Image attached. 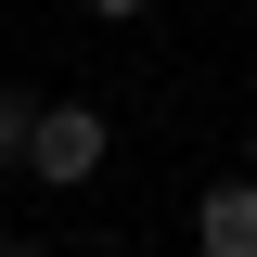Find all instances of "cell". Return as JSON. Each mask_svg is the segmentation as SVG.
Segmentation results:
<instances>
[{
	"label": "cell",
	"mask_w": 257,
	"mask_h": 257,
	"mask_svg": "<svg viewBox=\"0 0 257 257\" xmlns=\"http://www.w3.org/2000/svg\"><path fill=\"white\" fill-rule=\"evenodd\" d=\"M77 13H90V26H142L155 0H77Z\"/></svg>",
	"instance_id": "4"
},
{
	"label": "cell",
	"mask_w": 257,
	"mask_h": 257,
	"mask_svg": "<svg viewBox=\"0 0 257 257\" xmlns=\"http://www.w3.org/2000/svg\"><path fill=\"white\" fill-rule=\"evenodd\" d=\"M0 257H52V244H0Z\"/></svg>",
	"instance_id": "6"
},
{
	"label": "cell",
	"mask_w": 257,
	"mask_h": 257,
	"mask_svg": "<svg viewBox=\"0 0 257 257\" xmlns=\"http://www.w3.org/2000/svg\"><path fill=\"white\" fill-rule=\"evenodd\" d=\"M26 142H39V103L0 77V167H26Z\"/></svg>",
	"instance_id": "3"
},
{
	"label": "cell",
	"mask_w": 257,
	"mask_h": 257,
	"mask_svg": "<svg viewBox=\"0 0 257 257\" xmlns=\"http://www.w3.org/2000/svg\"><path fill=\"white\" fill-rule=\"evenodd\" d=\"M193 257H257V180H206L193 193Z\"/></svg>",
	"instance_id": "2"
},
{
	"label": "cell",
	"mask_w": 257,
	"mask_h": 257,
	"mask_svg": "<svg viewBox=\"0 0 257 257\" xmlns=\"http://www.w3.org/2000/svg\"><path fill=\"white\" fill-rule=\"evenodd\" d=\"M244 180H257V116H244Z\"/></svg>",
	"instance_id": "5"
},
{
	"label": "cell",
	"mask_w": 257,
	"mask_h": 257,
	"mask_svg": "<svg viewBox=\"0 0 257 257\" xmlns=\"http://www.w3.org/2000/svg\"><path fill=\"white\" fill-rule=\"evenodd\" d=\"M103 155H116V116H103V103H39V142H26V180L77 193V180H103Z\"/></svg>",
	"instance_id": "1"
}]
</instances>
